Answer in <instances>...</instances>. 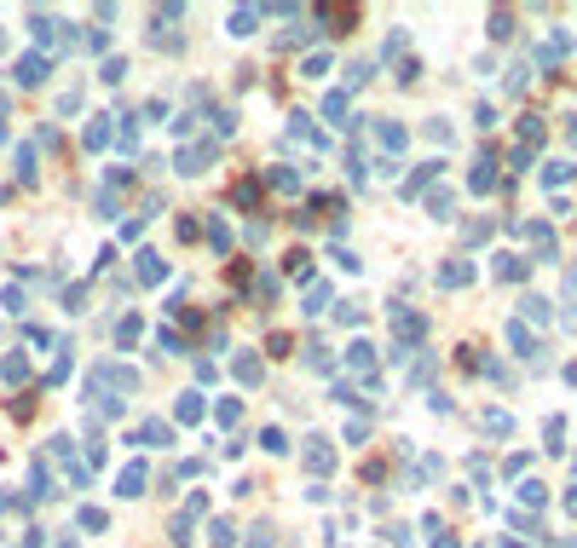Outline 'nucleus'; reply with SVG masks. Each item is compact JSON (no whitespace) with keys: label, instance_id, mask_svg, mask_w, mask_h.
I'll use <instances>...</instances> for the list:
<instances>
[{"label":"nucleus","instance_id":"15","mask_svg":"<svg viewBox=\"0 0 577 548\" xmlns=\"http://www.w3.org/2000/svg\"><path fill=\"white\" fill-rule=\"evenodd\" d=\"M237 381H243V387H254V381H260V358H248V352L237 358Z\"/></svg>","mask_w":577,"mask_h":548},{"label":"nucleus","instance_id":"17","mask_svg":"<svg viewBox=\"0 0 577 548\" xmlns=\"http://www.w3.org/2000/svg\"><path fill=\"white\" fill-rule=\"evenodd\" d=\"M139 335H145V323H139V318H127V323L116 329V341H121V347H133V341H139Z\"/></svg>","mask_w":577,"mask_h":548},{"label":"nucleus","instance_id":"2","mask_svg":"<svg viewBox=\"0 0 577 548\" xmlns=\"http://www.w3.org/2000/svg\"><path fill=\"white\" fill-rule=\"evenodd\" d=\"M35 35L47 47H70V23H58V18H35Z\"/></svg>","mask_w":577,"mask_h":548},{"label":"nucleus","instance_id":"13","mask_svg":"<svg viewBox=\"0 0 577 548\" xmlns=\"http://www.w3.org/2000/svg\"><path fill=\"white\" fill-rule=\"evenodd\" d=\"M133 444H167V427H162V421H145V427L133 433Z\"/></svg>","mask_w":577,"mask_h":548},{"label":"nucleus","instance_id":"14","mask_svg":"<svg viewBox=\"0 0 577 548\" xmlns=\"http://www.w3.org/2000/svg\"><path fill=\"white\" fill-rule=\"evenodd\" d=\"M208 537H214V548H231V542H237V525H231V520H214Z\"/></svg>","mask_w":577,"mask_h":548},{"label":"nucleus","instance_id":"23","mask_svg":"<svg viewBox=\"0 0 577 548\" xmlns=\"http://www.w3.org/2000/svg\"><path fill=\"white\" fill-rule=\"evenodd\" d=\"M370 364H375V347L358 341V347H352V369H370Z\"/></svg>","mask_w":577,"mask_h":548},{"label":"nucleus","instance_id":"3","mask_svg":"<svg viewBox=\"0 0 577 548\" xmlns=\"http://www.w3.org/2000/svg\"><path fill=\"white\" fill-rule=\"evenodd\" d=\"M18 81H23V87H40V81H47V58H40V52L18 58Z\"/></svg>","mask_w":577,"mask_h":548},{"label":"nucleus","instance_id":"19","mask_svg":"<svg viewBox=\"0 0 577 548\" xmlns=\"http://www.w3.org/2000/svg\"><path fill=\"white\" fill-rule=\"evenodd\" d=\"M208 242L219 248V255H226V248H231V231H226V220H214V225H208Z\"/></svg>","mask_w":577,"mask_h":548},{"label":"nucleus","instance_id":"20","mask_svg":"<svg viewBox=\"0 0 577 548\" xmlns=\"http://www.w3.org/2000/svg\"><path fill=\"white\" fill-rule=\"evenodd\" d=\"M35 174H40V167H35V150H18V179H23V185H29V179H35Z\"/></svg>","mask_w":577,"mask_h":548},{"label":"nucleus","instance_id":"5","mask_svg":"<svg viewBox=\"0 0 577 548\" xmlns=\"http://www.w3.org/2000/svg\"><path fill=\"white\" fill-rule=\"evenodd\" d=\"M116 491H121V496H145V462H133V468H121Z\"/></svg>","mask_w":577,"mask_h":548},{"label":"nucleus","instance_id":"22","mask_svg":"<svg viewBox=\"0 0 577 548\" xmlns=\"http://www.w3.org/2000/svg\"><path fill=\"white\" fill-rule=\"evenodd\" d=\"M289 272L306 277V272H312V255H306V248H295V255H289Z\"/></svg>","mask_w":577,"mask_h":548},{"label":"nucleus","instance_id":"28","mask_svg":"<svg viewBox=\"0 0 577 548\" xmlns=\"http://www.w3.org/2000/svg\"><path fill=\"white\" fill-rule=\"evenodd\" d=\"M81 525H87V531H104V525H110V520H104V514H99V508H81Z\"/></svg>","mask_w":577,"mask_h":548},{"label":"nucleus","instance_id":"8","mask_svg":"<svg viewBox=\"0 0 577 548\" xmlns=\"http://www.w3.org/2000/svg\"><path fill=\"white\" fill-rule=\"evenodd\" d=\"M0 375H6L12 387H23V381H29V358H23V352H12L6 364H0Z\"/></svg>","mask_w":577,"mask_h":548},{"label":"nucleus","instance_id":"4","mask_svg":"<svg viewBox=\"0 0 577 548\" xmlns=\"http://www.w3.org/2000/svg\"><path fill=\"white\" fill-rule=\"evenodd\" d=\"M306 468H312V474H329V468H335V450H329V439H312V450H306Z\"/></svg>","mask_w":577,"mask_h":548},{"label":"nucleus","instance_id":"16","mask_svg":"<svg viewBox=\"0 0 577 548\" xmlns=\"http://www.w3.org/2000/svg\"><path fill=\"white\" fill-rule=\"evenodd\" d=\"M272 542H277V531H272V525H265V520H260V525L248 531V548H272Z\"/></svg>","mask_w":577,"mask_h":548},{"label":"nucleus","instance_id":"9","mask_svg":"<svg viewBox=\"0 0 577 548\" xmlns=\"http://www.w3.org/2000/svg\"><path fill=\"white\" fill-rule=\"evenodd\" d=\"M133 272H139V283H162V277H167V266H162L156 255H139V266H133Z\"/></svg>","mask_w":577,"mask_h":548},{"label":"nucleus","instance_id":"10","mask_svg":"<svg viewBox=\"0 0 577 548\" xmlns=\"http://www.w3.org/2000/svg\"><path fill=\"white\" fill-rule=\"evenodd\" d=\"M329 306H335V301H329V289H324V283L306 289V312H312V318H318V312H329Z\"/></svg>","mask_w":577,"mask_h":548},{"label":"nucleus","instance_id":"25","mask_svg":"<svg viewBox=\"0 0 577 548\" xmlns=\"http://www.w3.org/2000/svg\"><path fill=\"white\" fill-rule=\"evenodd\" d=\"M75 110H81V87H70V93L58 99V116H75Z\"/></svg>","mask_w":577,"mask_h":548},{"label":"nucleus","instance_id":"6","mask_svg":"<svg viewBox=\"0 0 577 548\" xmlns=\"http://www.w3.org/2000/svg\"><path fill=\"white\" fill-rule=\"evenodd\" d=\"M173 415H180V421H202V415H208L202 393H180V404H173Z\"/></svg>","mask_w":577,"mask_h":548},{"label":"nucleus","instance_id":"26","mask_svg":"<svg viewBox=\"0 0 577 548\" xmlns=\"http://www.w3.org/2000/svg\"><path fill=\"white\" fill-rule=\"evenodd\" d=\"M237 415H243V404H237V398H226V404H219V421H226V427H237Z\"/></svg>","mask_w":577,"mask_h":548},{"label":"nucleus","instance_id":"11","mask_svg":"<svg viewBox=\"0 0 577 548\" xmlns=\"http://www.w3.org/2000/svg\"><path fill=\"white\" fill-rule=\"evenodd\" d=\"M110 145V116H99L93 128H87V150H104Z\"/></svg>","mask_w":577,"mask_h":548},{"label":"nucleus","instance_id":"18","mask_svg":"<svg viewBox=\"0 0 577 548\" xmlns=\"http://www.w3.org/2000/svg\"><path fill=\"white\" fill-rule=\"evenodd\" d=\"M231 35H254V6H243V12H231Z\"/></svg>","mask_w":577,"mask_h":548},{"label":"nucleus","instance_id":"1","mask_svg":"<svg viewBox=\"0 0 577 548\" xmlns=\"http://www.w3.org/2000/svg\"><path fill=\"white\" fill-rule=\"evenodd\" d=\"M214 156H219V145H185L180 150V174H202Z\"/></svg>","mask_w":577,"mask_h":548},{"label":"nucleus","instance_id":"27","mask_svg":"<svg viewBox=\"0 0 577 548\" xmlns=\"http://www.w3.org/2000/svg\"><path fill=\"white\" fill-rule=\"evenodd\" d=\"M381 145H387V150H398V145H405V133H398L392 121H381Z\"/></svg>","mask_w":577,"mask_h":548},{"label":"nucleus","instance_id":"12","mask_svg":"<svg viewBox=\"0 0 577 548\" xmlns=\"http://www.w3.org/2000/svg\"><path fill=\"white\" fill-rule=\"evenodd\" d=\"M265 185H277V191H300V174H295V167H272V174H265Z\"/></svg>","mask_w":577,"mask_h":548},{"label":"nucleus","instance_id":"7","mask_svg":"<svg viewBox=\"0 0 577 548\" xmlns=\"http://www.w3.org/2000/svg\"><path fill=\"white\" fill-rule=\"evenodd\" d=\"M231 202L237 208H260V179H237L231 185Z\"/></svg>","mask_w":577,"mask_h":548},{"label":"nucleus","instance_id":"24","mask_svg":"<svg viewBox=\"0 0 577 548\" xmlns=\"http://www.w3.org/2000/svg\"><path fill=\"white\" fill-rule=\"evenodd\" d=\"M260 444H265V450H277V456H283V450H289V439H283V433H277V427H265V433H260Z\"/></svg>","mask_w":577,"mask_h":548},{"label":"nucleus","instance_id":"21","mask_svg":"<svg viewBox=\"0 0 577 548\" xmlns=\"http://www.w3.org/2000/svg\"><path fill=\"white\" fill-rule=\"evenodd\" d=\"M324 116L341 121V116H346V93H329V99H324Z\"/></svg>","mask_w":577,"mask_h":548}]
</instances>
